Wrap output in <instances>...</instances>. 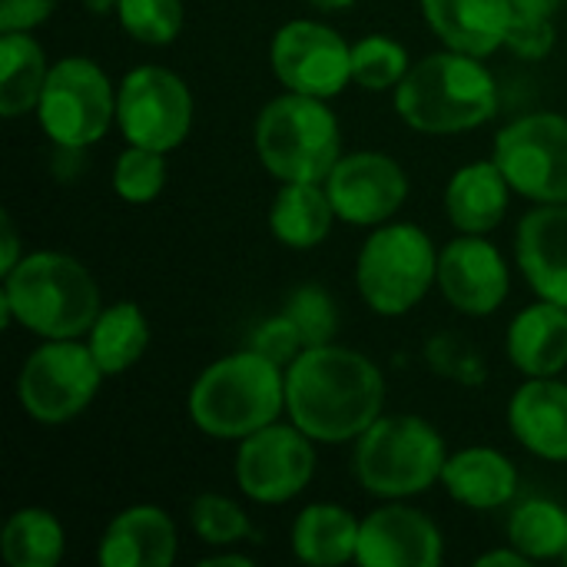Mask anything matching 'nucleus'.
I'll use <instances>...</instances> for the list:
<instances>
[{
    "instance_id": "nucleus-10",
    "label": "nucleus",
    "mask_w": 567,
    "mask_h": 567,
    "mask_svg": "<svg viewBox=\"0 0 567 567\" xmlns=\"http://www.w3.org/2000/svg\"><path fill=\"white\" fill-rule=\"evenodd\" d=\"M492 159L508 186L535 206L567 203V116L538 110L505 123Z\"/></svg>"
},
{
    "instance_id": "nucleus-25",
    "label": "nucleus",
    "mask_w": 567,
    "mask_h": 567,
    "mask_svg": "<svg viewBox=\"0 0 567 567\" xmlns=\"http://www.w3.org/2000/svg\"><path fill=\"white\" fill-rule=\"evenodd\" d=\"M336 206L326 183H279L269 206V229L276 243L289 249H312L329 239L336 226Z\"/></svg>"
},
{
    "instance_id": "nucleus-4",
    "label": "nucleus",
    "mask_w": 567,
    "mask_h": 567,
    "mask_svg": "<svg viewBox=\"0 0 567 567\" xmlns=\"http://www.w3.org/2000/svg\"><path fill=\"white\" fill-rule=\"evenodd\" d=\"M186 412L203 435L243 442L286 412V369L252 346L229 352L196 375Z\"/></svg>"
},
{
    "instance_id": "nucleus-6",
    "label": "nucleus",
    "mask_w": 567,
    "mask_h": 567,
    "mask_svg": "<svg viewBox=\"0 0 567 567\" xmlns=\"http://www.w3.org/2000/svg\"><path fill=\"white\" fill-rule=\"evenodd\" d=\"M449 449L442 432L422 415H382L352 452L355 482L382 502H405L442 485Z\"/></svg>"
},
{
    "instance_id": "nucleus-22",
    "label": "nucleus",
    "mask_w": 567,
    "mask_h": 567,
    "mask_svg": "<svg viewBox=\"0 0 567 567\" xmlns=\"http://www.w3.org/2000/svg\"><path fill=\"white\" fill-rule=\"evenodd\" d=\"M505 352L525 379L561 375L567 369L565 306L548 299L525 306L505 332Z\"/></svg>"
},
{
    "instance_id": "nucleus-38",
    "label": "nucleus",
    "mask_w": 567,
    "mask_h": 567,
    "mask_svg": "<svg viewBox=\"0 0 567 567\" xmlns=\"http://www.w3.org/2000/svg\"><path fill=\"white\" fill-rule=\"evenodd\" d=\"M56 0H0V33L3 30H33L50 20Z\"/></svg>"
},
{
    "instance_id": "nucleus-12",
    "label": "nucleus",
    "mask_w": 567,
    "mask_h": 567,
    "mask_svg": "<svg viewBox=\"0 0 567 567\" xmlns=\"http://www.w3.org/2000/svg\"><path fill=\"white\" fill-rule=\"evenodd\" d=\"M316 475V442L296 425H266L236 449L233 478L256 505H286L299 498Z\"/></svg>"
},
{
    "instance_id": "nucleus-8",
    "label": "nucleus",
    "mask_w": 567,
    "mask_h": 567,
    "mask_svg": "<svg viewBox=\"0 0 567 567\" xmlns=\"http://www.w3.org/2000/svg\"><path fill=\"white\" fill-rule=\"evenodd\" d=\"M37 123L43 136L63 150H86L116 123V86L90 56H60L50 63Z\"/></svg>"
},
{
    "instance_id": "nucleus-39",
    "label": "nucleus",
    "mask_w": 567,
    "mask_h": 567,
    "mask_svg": "<svg viewBox=\"0 0 567 567\" xmlns=\"http://www.w3.org/2000/svg\"><path fill=\"white\" fill-rule=\"evenodd\" d=\"M27 252L20 249V236H17V223L10 219V213L0 216V276H7Z\"/></svg>"
},
{
    "instance_id": "nucleus-26",
    "label": "nucleus",
    "mask_w": 567,
    "mask_h": 567,
    "mask_svg": "<svg viewBox=\"0 0 567 567\" xmlns=\"http://www.w3.org/2000/svg\"><path fill=\"white\" fill-rule=\"evenodd\" d=\"M50 63L30 30H3L0 37V116L17 120L33 113L47 83Z\"/></svg>"
},
{
    "instance_id": "nucleus-16",
    "label": "nucleus",
    "mask_w": 567,
    "mask_h": 567,
    "mask_svg": "<svg viewBox=\"0 0 567 567\" xmlns=\"http://www.w3.org/2000/svg\"><path fill=\"white\" fill-rule=\"evenodd\" d=\"M445 558V538L439 525L402 502H385L369 512L359 525V551L362 567H439Z\"/></svg>"
},
{
    "instance_id": "nucleus-14",
    "label": "nucleus",
    "mask_w": 567,
    "mask_h": 567,
    "mask_svg": "<svg viewBox=\"0 0 567 567\" xmlns=\"http://www.w3.org/2000/svg\"><path fill=\"white\" fill-rule=\"evenodd\" d=\"M336 216L349 226L372 229L389 223L409 199V176L402 163L379 150L342 153L326 179Z\"/></svg>"
},
{
    "instance_id": "nucleus-2",
    "label": "nucleus",
    "mask_w": 567,
    "mask_h": 567,
    "mask_svg": "<svg viewBox=\"0 0 567 567\" xmlns=\"http://www.w3.org/2000/svg\"><path fill=\"white\" fill-rule=\"evenodd\" d=\"M392 93L402 123L425 136L472 133L492 123L502 106L498 80L485 60L449 47L415 60Z\"/></svg>"
},
{
    "instance_id": "nucleus-30",
    "label": "nucleus",
    "mask_w": 567,
    "mask_h": 567,
    "mask_svg": "<svg viewBox=\"0 0 567 567\" xmlns=\"http://www.w3.org/2000/svg\"><path fill=\"white\" fill-rule=\"evenodd\" d=\"M189 528L209 548H233L243 542H256V528L246 508L219 492H203L189 502Z\"/></svg>"
},
{
    "instance_id": "nucleus-28",
    "label": "nucleus",
    "mask_w": 567,
    "mask_h": 567,
    "mask_svg": "<svg viewBox=\"0 0 567 567\" xmlns=\"http://www.w3.org/2000/svg\"><path fill=\"white\" fill-rule=\"evenodd\" d=\"M66 551V532L50 508L27 505L0 532V558L10 567H56Z\"/></svg>"
},
{
    "instance_id": "nucleus-41",
    "label": "nucleus",
    "mask_w": 567,
    "mask_h": 567,
    "mask_svg": "<svg viewBox=\"0 0 567 567\" xmlns=\"http://www.w3.org/2000/svg\"><path fill=\"white\" fill-rule=\"evenodd\" d=\"M515 10H525V13H542V17H555L565 0H512Z\"/></svg>"
},
{
    "instance_id": "nucleus-7",
    "label": "nucleus",
    "mask_w": 567,
    "mask_h": 567,
    "mask_svg": "<svg viewBox=\"0 0 567 567\" xmlns=\"http://www.w3.org/2000/svg\"><path fill=\"white\" fill-rule=\"evenodd\" d=\"M439 279V249L415 223H382L365 236L355 259L362 302L385 319L409 316Z\"/></svg>"
},
{
    "instance_id": "nucleus-37",
    "label": "nucleus",
    "mask_w": 567,
    "mask_h": 567,
    "mask_svg": "<svg viewBox=\"0 0 567 567\" xmlns=\"http://www.w3.org/2000/svg\"><path fill=\"white\" fill-rule=\"evenodd\" d=\"M249 346H252L256 352H262L266 359H272L276 365H282V369L306 349L302 339H299V332H296V326H292V319H289L282 309H279L276 316H269L266 322L256 326Z\"/></svg>"
},
{
    "instance_id": "nucleus-27",
    "label": "nucleus",
    "mask_w": 567,
    "mask_h": 567,
    "mask_svg": "<svg viewBox=\"0 0 567 567\" xmlns=\"http://www.w3.org/2000/svg\"><path fill=\"white\" fill-rule=\"evenodd\" d=\"M86 346H90L93 359L100 362V369L106 375H123L150 349V319L130 299L110 302V306L100 309L96 322L90 326Z\"/></svg>"
},
{
    "instance_id": "nucleus-13",
    "label": "nucleus",
    "mask_w": 567,
    "mask_h": 567,
    "mask_svg": "<svg viewBox=\"0 0 567 567\" xmlns=\"http://www.w3.org/2000/svg\"><path fill=\"white\" fill-rule=\"evenodd\" d=\"M269 63L286 90L319 100H332L352 83V43L336 27L309 17L286 20L276 30Z\"/></svg>"
},
{
    "instance_id": "nucleus-18",
    "label": "nucleus",
    "mask_w": 567,
    "mask_h": 567,
    "mask_svg": "<svg viewBox=\"0 0 567 567\" xmlns=\"http://www.w3.org/2000/svg\"><path fill=\"white\" fill-rule=\"evenodd\" d=\"M179 551L173 518L159 505H130L100 535V567H169Z\"/></svg>"
},
{
    "instance_id": "nucleus-21",
    "label": "nucleus",
    "mask_w": 567,
    "mask_h": 567,
    "mask_svg": "<svg viewBox=\"0 0 567 567\" xmlns=\"http://www.w3.org/2000/svg\"><path fill=\"white\" fill-rule=\"evenodd\" d=\"M442 488L452 502L472 512H495L515 502L518 468L505 452L492 445H472L449 455L442 468Z\"/></svg>"
},
{
    "instance_id": "nucleus-23",
    "label": "nucleus",
    "mask_w": 567,
    "mask_h": 567,
    "mask_svg": "<svg viewBox=\"0 0 567 567\" xmlns=\"http://www.w3.org/2000/svg\"><path fill=\"white\" fill-rule=\"evenodd\" d=\"M512 193L495 159H472L458 166L445 186V216L458 233L488 236L502 226Z\"/></svg>"
},
{
    "instance_id": "nucleus-19",
    "label": "nucleus",
    "mask_w": 567,
    "mask_h": 567,
    "mask_svg": "<svg viewBox=\"0 0 567 567\" xmlns=\"http://www.w3.org/2000/svg\"><path fill=\"white\" fill-rule=\"evenodd\" d=\"M508 429L535 458L567 462V382L558 375L522 382L508 402Z\"/></svg>"
},
{
    "instance_id": "nucleus-3",
    "label": "nucleus",
    "mask_w": 567,
    "mask_h": 567,
    "mask_svg": "<svg viewBox=\"0 0 567 567\" xmlns=\"http://www.w3.org/2000/svg\"><path fill=\"white\" fill-rule=\"evenodd\" d=\"M103 309L93 272L70 252H27L0 289L3 322H17L40 339H86Z\"/></svg>"
},
{
    "instance_id": "nucleus-5",
    "label": "nucleus",
    "mask_w": 567,
    "mask_h": 567,
    "mask_svg": "<svg viewBox=\"0 0 567 567\" xmlns=\"http://www.w3.org/2000/svg\"><path fill=\"white\" fill-rule=\"evenodd\" d=\"M252 146L272 179L326 183L342 159V126L329 100L286 90L259 110Z\"/></svg>"
},
{
    "instance_id": "nucleus-32",
    "label": "nucleus",
    "mask_w": 567,
    "mask_h": 567,
    "mask_svg": "<svg viewBox=\"0 0 567 567\" xmlns=\"http://www.w3.org/2000/svg\"><path fill=\"white\" fill-rule=\"evenodd\" d=\"M166 186V153L126 143L113 163V189L130 206H150Z\"/></svg>"
},
{
    "instance_id": "nucleus-29",
    "label": "nucleus",
    "mask_w": 567,
    "mask_h": 567,
    "mask_svg": "<svg viewBox=\"0 0 567 567\" xmlns=\"http://www.w3.org/2000/svg\"><path fill=\"white\" fill-rule=\"evenodd\" d=\"M508 545L528 561H555L567 551V508L551 498H528L508 515Z\"/></svg>"
},
{
    "instance_id": "nucleus-31",
    "label": "nucleus",
    "mask_w": 567,
    "mask_h": 567,
    "mask_svg": "<svg viewBox=\"0 0 567 567\" xmlns=\"http://www.w3.org/2000/svg\"><path fill=\"white\" fill-rule=\"evenodd\" d=\"M409 70V50L389 33H369L352 43V83H359L362 90H395Z\"/></svg>"
},
{
    "instance_id": "nucleus-33",
    "label": "nucleus",
    "mask_w": 567,
    "mask_h": 567,
    "mask_svg": "<svg viewBox=\"0 0 567 567\" xmlns=\"http://www.w3.org/2000/svg\"><path fill=\"white\" fill-rule=\"evenodd\" d=\"M120 27L146 47H169L186 23L183 0H120L116 7Z\"/></svg>"
},
{
    "instance_id": "nucleus-40",
    "label": "nucleus",
    "mask_w": 567,
    "mask_h": 567,
    "mask_svg": "<svg viewBox=\"0 0 567 567\" xmlns=\"http://www.w3.org/2000/svg\"><path fill=\"white\" fill-rule=\"evenodd\" d=\"M475 565L478 567H525L532 565L515 545H508V548H495V551H485V555H478L475 558Z\"/></svg>"
},
{
    "instance_id": "nucleus-45",
    "label": "nucleus",
    "mask_w": 567,
    "mask_h": 567,
    "mask_svg": "<svg viewBox=\"0 0 567 567\" xmlns=\"http://www.w3.org/2000/svg\"><path fill=\"white\" fill-rule=\"evenodd\" d=\"M561 561H565V565H567V551H565V558H561Z\"/></svg>"
},
{
    "instance_id": "nucleus-34",
    "label": "nucleus",
    "mask_w": 567,
    "mask_h": 567,
    "mask_svg": "<svg viewBox=\"0 0 567 567\" xmlns=\"http://www.w3.org/2000/svg\"><path fill=\"white\" fill-rule=\"evenodd\" d=\"M282 312L292 319L302 346H326L336 342L339 332V306L336 299L322 289V286H299L289 292Z\"/></svg>"
},
{
    "instance_id": "nucleus-17",
    "label": "nucleus",
    "mask_w": 567,
    "mask_h": 567,
    "mask_svg": "<svg viewBox=\"0 0 567 567\" xmlns=\"http://www.w3.org/2000/svg\"><path fill=\"white\" fill-rule=\"evenodd\" d=\"M515 262L538 299L567 309V203H545L522 216Z\"/></svg>"
},
{
    "instance_id": "nucleus-11",
    "label": "nucleus",
    "mask_w": 567,
    "mask_h": 567,
    "mask_svg": "<svg viewBox=\"0 0 567 567\" xmlns=\"http://www.w3.org/2000/svg\"><path fill=\"white\" fill-rule=\"evenodd\" d=\"M193 113V90L169 66H133L116 86V126L126 143L173 153L186 143Z\"/></svg>"
},
{
    "instance_id": "nucleus-36",
    "label": "nucleus",
    "mask_w": 567,
    "mask_h": 567,
    "mask_svg": "<svg viewBox=\"0 0 567 567\" xmlns=\"http://www.w3.org/2000/svg\"><path fill=\"white\" fill-rule=\"evenodd\" d=\"M555 40H558L555 17L525 13V10L512 13V27H508L505 47L515 56H522V60H545L555 50Z\"/></svg>"
},
{
    "instance_id": "nucleus-20",
    "label": "nucleus",
    "mask_w": 567,
    "mask_h": 567,
    "mask_svg": "<svg viewBox=\"0 0 567 567\" xmlns=\"http://www.w3.org/2000/svg\"><path fill=\"white\" fill-rule=\"evenodd\" d=\"M432 33L449 50L488 60L505 47L512 27V0H419Z\"/></svg>"
},
{
    "instance_id": "nucleus-42",
    "label": "nucleus",
    "mask_w": 567,
    "mask_h": 567,
    "mask_svg": "<svg viewBox=\"0 0 567 567\" xmlns=\"http://www.w3.org/2000/svg\"><path fill=\"white\" fill-rule=\"evenodd\" d=\"M199 567H252V558L249 555H239V551H226V555L223 551L219 555L213 551L209 558L199 561Z\"/></svg>"
},
{
    "instance_id": "nucleus-44",
    "label": "nucleus",
    "mask_w": 567,
    "mask_h": 567,
    "mask_svg": "<svg viewBox=\"0 0 567 567\" xmlns=\"http://www.w3.org/2000/svg\"><path fill=\"white\" fill-rule=\"evenodd\" d=\"M83 7H86L93 17H106V13H116L120 0H83Z\"/></svg>"
},
{
    "instance_id": "nucleus-9",
    "label": "nucleus",
    "mask_w": 567,
    "mask_h": 567,
    "mask_svg": "<svg viewBox=\"0 0 567 567\" xmlns=\"http://www.w3.org/2000/svg\"><path fill=\"white\" fill-rule=\"evenodd\" d=\"M103 379L86 339H43L17 372V402L40 425H66L90 409Z\"/></svg>"
},
{
    "instance_id": "nucleus-24",
    "label": "nucleus",
    "mask_w": 567,
    "mask_h": 567,
    "mask_svg": "<svg viewBox=\"0 0 567 567\" xmlns=\"http://www.w3.org/2000/svg\"><path fill=\"white\" fill-rule=\"evenodd\" d=\"M359 525L362 518H355L349 508L336 502H312L292 522V555L312 567H339L355 561Z\"/></svg>"
},
{
    "instance_id": "nucleus-1",
    "label": "nucleus",
    "mask_w": 567,
    "mask_h": 567,
    "mask_svg": "<svg viewBox=\"0 0 567 567\" xmlns=\"http://www.w3.org/2000/svg\"><path fill=\"white\" fill-rule=\"evenodd\" d=\"M385 409L382 369L349 346H309L286 365V412L316 445L355 442Z\"/></svg>"
},
{
    "instance_id": "nucleus-35",
    "label": "nucleus",
    "mask_w": 567,
    "mask_h": 567,
    "mask_svg": "<svg viewBox=\"0 0 567 567\" xmlns=\"http://www.w3.org/2000/svg\"><path fill=\"white\" fill-rule=\"evenodd\" d=\"M425 362L432 365L435 375L458 382V385H485V375H488L482 352L455 332L432 336L425 346Z\"/></svg>"
},
{
    "instance_id": "nucleus-15",
    "label": "nucleus",
    "mask_w": 567,
    "mask_h": 567,
    "mask_svg": "<svg viewBox=\"0 0 567 567\" xmlns=\"http://www.w3.org/2000/svg\"><path fill=\"white\" fill-rule=\"evenodd\" d=\"M439 292L445 302L472 319L498 312L512 292V272L502 249L488 236L458 233L439 249Z\"/></svg>"
},
{
    "instance_id": "nucleus-43",
    "label": "nucleus",
    "mask_w": 567,
    "mask_h": 567,
    "mask_svg": "<svg viewBox=\"0 0 567 567\" xmlns=\"http://www.w3.org/2000/svg\"><path fill=\"white\" fill-rule=\"evenodd\" d=\"M306 3L322 10V13H346V10L355 7V0H306Z\"/></svg>"
}]
</instances>
